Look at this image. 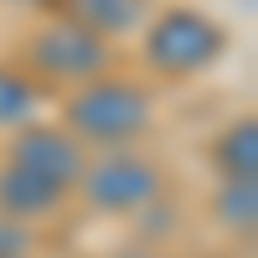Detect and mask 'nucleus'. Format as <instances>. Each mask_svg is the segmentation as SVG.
Returning <instances> with one entry per match:
<instances>
[{
    "label": "nucleus",
    "mask_w": 258,
    "mask_h": 258,
    "mask_svg": "<svg viewBox=\"0 0 258 258\" xmlns=\"http://www.w3.org/2000/svg\"><path fill=\"white\" fill-rule=\"evenodd\" d=\"M16 258H26V253H16Z\"/></svg>",
    "instance_id": "nucleus-11"
},
{
    "label": "nucleus",
    "mask_w": 258,
    "mask_h": 258,
    "mask_svg": "<svg viewBox=\"0 0 258 258\" xmlns=\"http://www.w3.org/2000/svg\"><path fill=\"white\" fill-rule=\"evenodd\" d=\"M6 160L31 170V176H41V181H52V186H62V191H73L83 165H88L83 140L68 124H21L11 135V145H6Z\"/></svg>",
    "instance_id": "nucleus-5"
},
{
    "label": "nucleus",
    "mask_w": 258,
    "mask_h": 258,
    "mask_svg": "<svg viewBox=\"0 0 258 258\" xmlns=\"http://www.w3.org/2000/svg\"><path fill=\"white\" fill-rule=\"evenodd\" d=\"M62 16H73L114 41V36H129L135 26H145L150 0H62Z\"/></svg>",
    "instance_id": "nucleus-7"
},
{
    "label": "nucleus",
    "mask_w": 258,
    "mask_h": 258,
    "mask_svg": "<svg viewBox=\"0 0 258 258\" xmlns=\"http://www.w3.org/2000/svg\"><path fill=\"white\" fill-rule=\"evenodd\" d=\"M217 217H222L227 232H253V217H258L253 181H222V191H217Z\"/></svg>",
    "instance_id": "nucleus-10"
},
{
    "label": "nucleus",
    "mask_w": 258,
    "mask_h": 258,
    "mask_svg": "<svg viewBox=\"0 0 258 258\" xmlns=\"http://www.w3.org/2000/svg\"><path fill=\"white\" fill-rule=\"evenodd\" d=\"M41 103V83L21 62H0V129H21Z\"/></svg>",
    "instance_id": "nucleus-9"
},
{
    "label": "nucleus",
    "mask_w": 258,
    "mask_h": 258,
    "mask_svg": "<svg viewBox=\"0 0 258 258\" xmlns=\"http://www.w3.org/2000/svg\"><path fill=\"white\" fill-rule=\"evenodd\" d=\"M21 68L36 83H68V88H78V83L114 68V41L98 36L93 26H83V21H73V16H57V21L36 26L21 41Z\"/></svg>",
    "instance_id": "nucleus-3"
},
{
    "label": "nucleus",
    "mask_w": 258,
    "mask_h": 258,
    "mask_svg": "<svg viewBox=\"0 0 258 258\" xmlns=\"http://www.w3.org/2000/svg\"><path fill=\"white\" fill-rule=\"evenodd\" d=\"M227 57V26L197 6H165L145 16V62L160 78H207Z\"/></svg>",
    "instance_id": "nucleus-2"
},
{
    "label": "nucleus",
    "mask_w": 258,
    "mask_h": 258,
    "mask_svg": "<svg viewBox=\"0 0 258 258\" xmlns=\"http://www.w3.org/2000/svg\"><path fill=\"white\" fill-rule=\"evenodd\" d=\"M62 124L73 129L83 145H103V150H124L140 145L155 124V98L145 83L124 78V73H98L88 83H78L62 103Z\"/></svg>",
    "instance_id": "nucleus-1"
},
{
    "label": "nucleus",
    "mask_w": 258,
    "mask_h": 258,
    "mask_svg": "<svg viewBox=\"0 0 258 258\" xmlns=\"http://www.w3.org/2000/svg\"><path fill=\"white\" fill-rule=\"evenodd\" d=\"M62 197H68L62 186L31 176V170H21L11 160L0 165V217H11V222H41V217H52V212L62 207Z\"/></svg>",
    "instance_id": "nucleus-6"
},
{
    "label": "nucleus",
    "mask_w": 258,
    "mask_h": 258,
    "mask_svg": "<svg viewBox=\"0 0 258 258\" xmlns=\"http://www.w3.org/2000/svg\"><path fill=\"white\" fill-rule=\"evenodd\" d=\"M212 160H217L222 181H253V170H258V124H253V114L232 119L212 140Z\"/></svg>",
    "instance_id": "nucleus-8"
},
{
    "label": "nucleus",
    "mask_w": 258,
    "mask_h": 258,
    "mask_svg": "<svg viewBox=\"0 0 258 258\" xmlns=\"http://www.w3.org/2000/svg\"><path fill=\"white\" fill-rule=\"evenodd\" d=\"M83 197H88L98 212H140L160 197V165L155 160H145L135 155V150H103L98 160L83 165Z\"/></svg>",
    "instance_id": "nucleus-4"
}]
</instances>
